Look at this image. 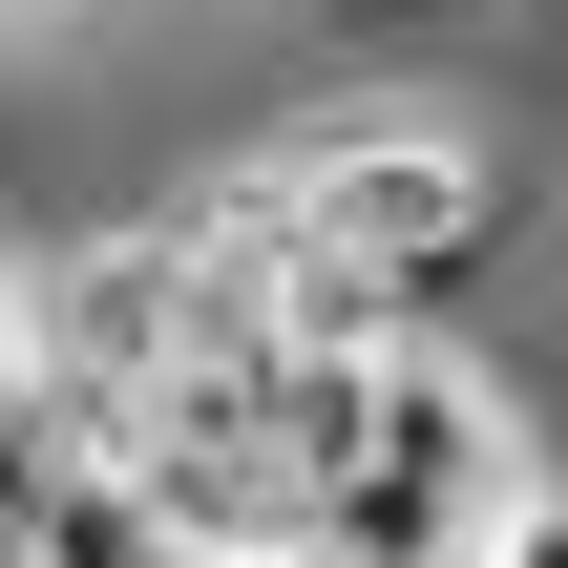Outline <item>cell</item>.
Masks as SVG:
<instances>
[{
    "label": "cell",
    "instance_id": "1",
    "mask_svg": "<svg viewBox=\"0 0 568 568\" xmlns=\"http://www.w3.org/2000/svg\"><path fill=\"white\" fill-rule=\"evenodd\" d=\"M211 211H253L295 253V295L400 316V337H443V295H485V253H506V169L464 105H295L253 169H211Z\"/></svg>",
    "mask_w": 568,
    "mask_h": 568
},
{
    "label": "cell",
    "instance_id": "2",
    "mask_svg": "<svg viewBox=\"0 0 568 568\" xmlns=\"http://www.w3.org/2000/svg\"><path fill=\"white\" fill-rule=\"evenodd\" d=\"M548 464H527V400L464 358V337H400L379 358V400H358V464H337V506H316V548H379V568H464L506 506H527Z\"/></svg>",
    "mask_w": 568,
    "mask_h": 568
},
{
    "label": "cell",
    "instance_id": "3",
    "mask_svg": "<svg viewBox=\"0 0 568 568\" xmlns=\"http://www.w3.org/2000/svg\"><path fill=\"white\" fill-rule=\"evenodd\" d=\"M464 568H568V485H527V506H506V527H485Z\"/></svg>",
    "mask_w": 568,
    "mask_h": 568
},
{
    "label": "cell",
    "instance_id": "4",
    "mask_svg": "<svg viewBox=\"0 0 568 568\" xmlns=\"http://www.w3.org/2000/svg\"><path fill=\"white\" fill-rule=\"evenodd\" d=\"M337 21H443V0H337Z\"/></svg>",
    "mask_w": 568,
    "mask_h": 568
},
{
    "label": "cell",
    "instance_id": "5",
    "mask_svg": "<svg viewBox=\"0 0 568 568\" xmlns=\"http://www.w3.org/2000/svg\"><path fill=\"white\" fill-rule=\"evenodd\" d=\"M295 568H379V548H295Z\"/></svg>",
    "mask_w": 568,
    "mask_h": 568
}]
</instances>
